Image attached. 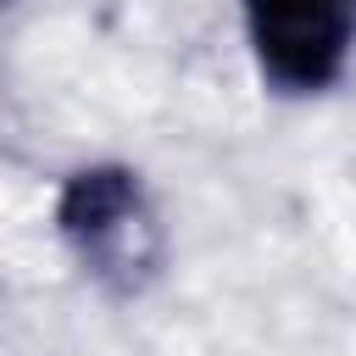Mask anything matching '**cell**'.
Instances as JSON below:
<instances>
[{
  "mask_svg": "<svg viewBox=\"0 0 356 356\" xmlns=\"http://www.w3.org/2000/svg\"><path fill=\"white\" fill-rule=\"evenodd\" d=\"M56 234L72 250V261L117 300L145 295L167 261V234L150 206V189L134 167H117V161L78 167L61 184Z\"/></svg>",
  "mask_w": 356,
  "mask_h": 356,
  "instance_id": "cell-1",
  "label": "cell"
},
{
  "mask_svg": "<svg viewBox=\"0 0 356 356\" xmlns=\"http://www.w3.org/2000/svg\"><path fill=\"white\" fill-rule=\"evenodd\" d=\"M256 72L278 95H323L356 50V0H239Z\"/></svg>",
  "mask_w": 356,
  "mask_h": 356,
  "instance_id": "cell-2",
  "label": "cell"
}]
</instances>
